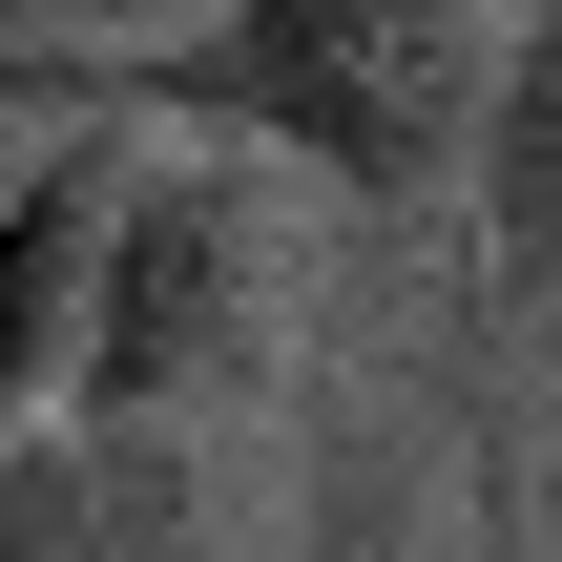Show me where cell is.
<instances>
[{
  "mask_svg": "<svg viewBox=\"0 0 562 562\" xmlns=\"http://www.w3.org/2000/svg\"><path fill=\"white\" fill-rule=\"evenodd\" d=\"M501 42H521L501 0H229L188 42L63 63V104H167V125H209V167L271 146L355 209H438L501 125Z\"/></svg>",
  "mask_w": 562,
  "mask_h": 562,
  "instance_id": "1",
  "label": "cell"
},
{
  "mask_svg": "<svg viewBox=\"0 0 562 562\" xmlns=\"http://www.w3.org/2000/svg\"><path fill=\"white\" fill-rule=\"evenodd\" d=\"M292 209L250 167H125V229H104V313H83V438H209L229 396L292 375Z\"/></svg>",
  "mask_w": 562,
  "mask_h": 562,
  "instance_id": "2",
  "label": "cell"
},
{
  "mask_svg": "<svg viewBox=\"0 0 562 562\" xmlns=\"http://www.w3.org/2000/svg\"><path fill=\"white\" fill-rule=\"evenodd\" d=\"M0 562H229L209 438H21L0 459Z\"/></svg>",
  "mask_w": 562,
  "mask_h": 562,
  "instance_id": "3",
  "label": "cell"
},
{
  "mask_svg": "<svg viewBox=\"0 0 562 562\" xmlns=\"http://www.w3.org/2000/svg\"><path fill=\"white\" fill-rule=\"evenodd\" d=\"M104 229H125V167H42L0 209V459L83 417V313H104Z\"/></svg>",
  "mask_w": 562,
  "mask_h": 562,
  "instance_id": "4",
  "label": "cell"
},
{
  "mask_svg": "<svg viewBox=\"0 0 562 562\" xmlns=\"http://www.w3.org/2000/svg\"><path fill=\"white\" fill-rule=\"evenodd\" d=\"M480 271H501V313L562 355V21L501 42V125H480Z\"/></svg>",
  "mask_w": 562,
  "mask_h": 562,
  "instance_id": "5",
  "label": "cell"
},
{
  "mask_svg": "<svg viewBox=\"0 0 562 562\" xmlns=\"http://www.w3.org/2000/svg\"><path fill=\"white\" fill-rule=\"evenodd\" d=\"M459 562H562V375H521L459 459Z\"/></svg>",
  "mask_w": 562,
  "mask_h": 562,
  "instance_id": "6",
  "label": "cell"
},
{
  "mask_svg": "<svg viewBox=\"0 0 562 562\" xmlns=\"http://www.w3.org/2000/svg\"><path fill=\"white\" fill-rule=\"evenodd\" d=\"M292 562H459V521H438V459H417V438H334V480H313Z\"/></svg>",
  "mask_w": 562,
  "mask_h": 562,
  "instance_id": "7",
  "label": "cell"
}]
</instances>
